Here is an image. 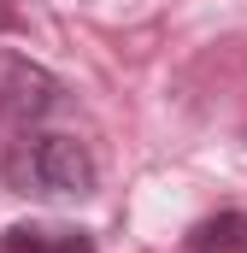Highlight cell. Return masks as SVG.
<instances>
[{
  "label": "cell",
  "mask_w": 247,
  "mask_h": 253,
  "mask_svg": "<svg viewBox=\"0 0 247 253\" xmlns=\"http://www.w3.org/2000/svg\"><path fill=\"white\" fill-rule=\"evenodd\" d=\"M0 177L24 200H88L100 189L94 153L65 129H36V124L18 129V141L0 153Z\"/></svg>",
  "instance_id": "6da1fadb"
},
{
  "label": "cell",
  "mask_w": 247,
  "mask_h": 253,
  "mask_svg": "<svg viewBox=\"0 0 247 253\" xmlns=\"http://www.w3.org/2000/svg\"><path fill=\"white\" fill-rule=\"evenodd\" d=\"M59 106H65V83L47 65H36L30 53L0 47V118L30 129V124H41V118H53Z\"/></svg>",
  "instance_id": "7a4b0ae2"
},
{
  "label": "cell",
  "mask_w": 247,
  "mask_h": 253,
  "mask_svg": "<svg viewBox=\"0 0 247 253\" xmlns=\"http://www.w3.org/2000/svg\"><path fill=\"white\" fill-rule=\"evenodd\" d=\"M183 253H247V212H212L183 230Z\"/></svg>",
  "instance_id": "277c9868"
},
{
  "label": "cell",
  "mask_w": 247,
  "mask_h": 253,
  "mask_svg": "<svg viewBox=\"0 0 247 253\" xmlns=\"http://www.w3.org/2000/svg\"><path fill=\"white\" fill-rule=\"evenodd\" d=\"M12 30H24V18L12 12V0H0V36H12Z\"/></svg>",
  "instance_id": "5b68a950"
},
{
  "label": "cell",
  "mask_w": 247,
  "mask_h": 253,
  "mask_svg": "<svg viewBox=\"0 0 247 253\" xmlns=\"http://www.w3.org/2000/svg\"><path fill=\"white\" fill-rule=\"evenodd\" d=\"M0 253H94V236L77 224H6Z\"/></svg>",
  "instance_id": "3957f363"
}]
</instances>
